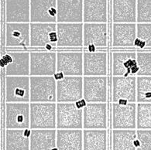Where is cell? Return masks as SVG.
<instances>
[{"instance_id": "obj_1", "label": "cell", "mask_w": 151, "mask_h": 150, "mask_svg": "<svg viewBox=\"0 0 151 150\" xmlns=\"http://www.w3.org/2000/svg\"><path fill=\"white\" fill-rule=\"evenodd\" d=\"M30 129H56V103L29 102Z\"/></svg>"}, {"instance_id": "obj_2", "label": "cell", "mask_w": 151, "mask_h": 150, "mask_svg": "<svg viewBox=\"0 0 151 150\" xmlns=\"http://www.w3.org/2000/svg\"><path fill=\"white\" fill-rule=\"evenodd\" d=\"M29 102H57V80L54 76H29Z\"/></svg>"}, {"instance_id": "obj_3", "label": "cell", "mask_w": 151, "mask_h": 150, "mask_svg": "<svg viewBox=\"0 0 151 150\" xmlns=\"http://www.w3.org/2000/svg\"><path fill=\"white\" fill-rule=\"evenodd\" d=\"M6 103H29V76L5 77Z\"/></svg>"}, {"instance_id": "obj_4", "label": "cell", "mask_w": 151, "mask_h": 150, "mask_svg": "<svg viewBox=\"0 0 151 150\" xmlns=\"http://www.w3.org/2000/svg\"><path fill=\"white\" fill-rule=\"evenodd\" d=\"M56 72V52H29V76H54Z\"/></svg>"}, {"instance_id": "obj_5", "label": "cell", "mask_w": 151, "mask_h": 150, "mask_svg": "<svg viewBox=\"0 0 151 150\" xmlns=\"http://www.w3.org/2000/svg\"><path fill=\"white\" fill-rule=\"evenodd\" d=\"M30 126L29 103H6V129H28Z\"/></svg>"}, {"instance_id": "obj_6", "label": "cell", "mask_w": 151, "mask_h": 150, "mask_svg": "<svg viewBox=\"0 0 151 150\" xmlns=\"http://www.w3.org/2000/svg\"><path fill=\"white\" fill-rule=\"evenodd\" d=\"M56 129H83V109L75 103H57Z\"/></svg>"}, {"instance_id": "obj_7", "label": "cell", "mask_w": 151, "mask_h": 150, "mask_svg": "<svg viewBox=\"0 0 151 150\" xmlns=\"http://www.w3.org/2000/svg\"><path fill=\"white\" fill-rule=\"evenodd\" d=\"M83 98V76H65L57 80V103H75Z\"/></svg>"}, {"instance_id": "obj_8", "label": "cell", "mask_w": 151, "mask_h": 150, "mask_svg": "<svg viewBox=\"0 0 151 150\" xmlns=\"http://www.w3.org/2000/svg\"><path fill=\"white\" fill-rule=\"evenodd\" d=\"M83 98L87 103H106L107 76H83Z\"/></svg>"}, {"instance_id": "obj_9", "label": "cell", "mask_w": 151, "mask_h": 150, "mask_svg": "<svg viewBox=\"0 0 151 150\" xmlns=\"http://www.w3.org/2000/svg\"><path fill=\"white\" fill-rule=\"evenodd\" d=\"M112 129H137V103H112Z\"/></svg>"}, {"instance_id": "obj_10", "label": "cell", "mask_w": 151, "mask_h": 150, "mask_svg": "<svg viewBox=\"0 0 151 150\" xmlns=\"http://www.w3.org/2000/svg\"><path fill=\"white\" fill-rule=\"evenodd\" d=\"M57 72L63 73L64 76H83V52H57Z\"/></svg>"}, {"instance_id": "obj_11", "label": "cell", "mask_w": 151, "mask_h": 150, "mask_svg": "<svg viewBox=\"0 0 151 150\" xmlns=\"http://www.w3.org/2000/svg\"><path fill=\"white\" fill-rule=\"evenodd\" d=\"M106 103H87L83 108V129H107Z\"/></svg>"}, {"instance_id": "obj_12", "label": "cell", "mask_w": 151, "mask_h": 150, "mask_svg": "<svg viewBox=\"0 0 151 150\" xmlns=\"http://www.w3.org/2000/svg\"><path fill=\"white\" fill-rule=\"evenodd\" d=\"M84 23H57L58 47H81Z\"/></svg>"}, {"instance_id": "obj_13", "label": "cell", "mask_w": 151, "mask_h": 150, "mask_svg": "<svg viewBox=\"0 0 151 150\" xmlns=\"http://www.w3.org/2000/svg\"><path fill=\"white\" fill-rule=\"evenodd\" d=\"M137 103V76L112 78V102Z\"/></svg>"}, {"instance_id": "obj_14", "label": "cell", "mask_w": 151, "mask_h": 150, "mask_svg": "<svg viewBox=\"0 0 151 150\" xmlns=\"http://www.w3.org/2000/svg\"><path fill=\"white\" fill-rule=\"evenodd\" d=\"M30 46L29 23H6L5 47H27Z\"/></svg>"}, {"instance_id": "obj_15", "label": "cell", "mask_w": 151, "mask_h": 150, "mask_svg": "<svg viewBox=\"0 0 151 150\" xmlns=\"http://www.w3.org/2000/svg\"><path fill=\"white\" fill-rule=\"evenodd\" d=\"M57 0H30V23H57Z\"/></svg>"}, {"instance_id": "obj_16", "label": "cell", "mask_w": 151, "mask_h": 150, "mask_svg": "<svg viewBox=\"0 0 151 150\" xmlns=\"http://www.w3.org/2000/svg\"><path fill=\"white\" fill-rule=\"evenodd\" d=\"M106 51L83 52V76H107Z\"/></svg>"}, {"instance_id": "obj_17", "label": "cell", "mask_w": 151, "mask_h": 150, "mask_svg": "<svg viewBox=\"0 0 151 150\" xmlns=\"http://www.w3.org/2000/svg\"><path fill=\"white\" fill-rule=\"evenodd\" d=\"M57 23H83V0H57Z\"/></svg>"}, {"instance_id": "obj_18", "label": "cell", "mask_w": 151, "mask_h": 150, "mask_svg": "<svg viewBox=\"0 0 151 150\" xmlns=\"http://www.w3.org/2000/svg\"><path fill=\"white\" fill-rule=\"evenodd\" d=\"M6 23H30V0H5Z\"/></svg>"}, {"instance_id": "obj_19", "label": "cell", "mask_w": 151, "mask_h": 150, "mask_svg": "<svg viewBox=\"0 0 151 150\" xmlns=\"http://www.w3.org/2000/svg\"><path fill=\"white\" fill-rule=\"evenodd\" d=\"M108 0H83V23H107Z\"/></svg>"}, {"instance_id": "obj_20", "label": "cell", "mask_w": 151, "mask_h": 150, "mask_svg": "<svg viewBox=\"0 0 151 150\" xmlns=\"http://www.w3.org/2000/svg\"><path fill=\"white\" fill-rule=\"evenodd\" d=\"M108 33L107 23H84V47L94 45L96 48H106L109 39Z\"/></svg>"}, {"instance_id": "obj_21", "label": "cell", "mask_w": 151, "mask_h": 150, "mask_svg": "<svg viewBox=\"0 0 151 150\" xmlns=\"http://www.w3.org/2000/svg\"><path fill=\"white\" fill-rule=\"evenodd\" d=\"M137 66V51L118 50L112 52V75L113 77H128L131 70Z\"/></svg>"}, {"instance_id": "obj_22", "label": "cell", "mask_w": 151, "mask_h": 150, "mask_svg": "<svg viewBox=\"0 0 151 150\" xmlns=\"http://www.w3.org/2000/svg\"><path fill=\"white\" fill-rule=\"evenodd\" d=\"M112 23H137V0H112Z\"/></svg>"}, {"instance_id": "obj_23", "label": "cell", "mask_w": 151, "mask_h": 150, "mask_svg": "<svg viewBox=\"0 0 151 150\" xmlns=\"http://www.w3.org/2000/svg\"><path fill=\"white\" fill-rule=\"evenodd\" d=\"M137 38V23H113L112 24V47H134Z\"/></svg>"}, {"instance_id": "obj_24", "label": "cell", "mask_w": 151, "mask_h": 150, "mask_svg": "<svg viewBox=\"0 0 151 150\" xmlns=\"http://www.w3.org/2000/svg\"><path fill=\"white\" fill-rule=\"evenodd\" d=\"M57 147V129H31L29 150H53Z\"/></svg>"}, {"instance_id": "obj_25", "label": "cell", "mask_w": 151, "mask_h": 150, "mask_svg": "<svg viewBox=\"0 0 151 150\" xmlns=\"http://www.w3.org/2000/svg\"><path fill=\"white\" fill-rule=\"evenodd\" d=\"M58 150H83V129H57Z\"/></svg>"}, {"instance_id": "obj_26", "label": "cell", "mask_w": 151, "mask_h": 150, "mask_svg": "<svg viewBox=\"0 0 151 150\" xmlns=\"http://www.w3.org/2000/svg\"><path fill=\"white\" fill-rule=\"evenodd\" d=\"M54 31H57V23H29V47H43L50 44V36Z\"/></svg>"}, {"instance_id": "obj_27", "label": "cell", "mask_w": 151, "mask_h": 150, "mask_svg": "<svg viewBox=\"0 0 151 150\" xmlns=\"http://www.w3.org/2000/svg\"><path fill=\"white\" fill-rule=\"evenodd\" d=\"M12 62L4 68L6 76H29V52L7 51Z\"/></svg>"}, {"instance_id": "obj_28", "label": "cell", "mask_w": 151, "mask_h": 150, "mask_svg": "<svg viewBox=\"0 0 151 150\" xmlns=\"http://www.w3.org/2000/svg\"><path fill=\"white\" fill-rule=\"evenodd\" d=\"M31 129H6L5 150H29Z\"/></svg>"}, {"instance_id": "obj_29", "label": "cell", "mask_w": 151, "mask_h": 150, "mask_svg": "<svg viewBox=\"0 0 151 150\" xmlns=\"http://www.w3.org/2000/svg\"><path fill=\"white\" fill-rule=\"evenodd\" d=\"M83 150H108L106 129H83Z\"/></svg>"}, {"instance_id": "obj_30", "label": "cell", "mask_w": 151, "mask_h": 150, "mask_svg": "<svg viewBox=\"0 0 151 150\" xmlns=\"http://www.w3.org/2000/svg\"><path fill=\"white\" fill-rule=\"evenodd\" d=\"M112 150H137V129H112Z\"/></svg>"}, {"instance_id": "obj_31", "label": "cell", "mask_w": 151, "mask_h": 150, "mask_svg": "<svg viewBox=\"0 0 151 150\" xmlns=\"http://www.w3.org/2000/svg\"><path fill=\"white\" fill-rule=\"evenodd\" d=\"M137 103H151V76L137 77Z\"/></svg>"}, {"instance_id": "obj_32", "label": "cell", "mask_w": 151, "mask_h": 150, "mask_svg": "<svg viewBox=\"0 0 151 150\" xmlns=\"http://www.w3.org/2000/svg\"><path fill=\"white\" fill-rule=\"evenodd\" d=\"M137 129H151V103H137Z\"/></svg>"}, {"instance_id": "obj_33", "label": "cell", "mask_w": 151, "mask_h": 150, "mask_svg": "<svg viewBox=\"0 0 151 150\" xmlns=\"http://www.w3.org/2000/svg\"><path fill=\"white\" fill-rule=\"evenodd\" d=\"M137 61L139 67L137 76H151V50L137 51Z\"/></svg>"}, {"instance_id": "obj_34", "label": "cell", "mask_w": 151, "mask_h": 150, "mask_svg": "<svg viewBox=\"0 0 151 150\" xmlns=\"http://www.w3.org/2000/svg\"><path fill=\"white\" fill-rule=\"evenodd\" d=\"M137 23H151V0H137Z\"/></svg>"}, {"instance_id": "obj_35", "label": "cell", "mask_w": 151, "mask_h": 150, "mask_svg": "<svg viewBox=\"0 0 151 150\" xmlns=\"http://www.w3.org/2000/svg\"><path fill=\"white\" fill-rule=\"evenodd\" d=\"M137 150H151V129H137Z\"/></svg>"}, {"instance_id": "obj_36", "label": "cell", "mask_w": 151, "mask_h": 150, "mask_svg": "<svg viewBox=\"0 0 151 150\" xmlns=\"http://www.w3.org/2000/svg\"><path fill=\"white\" fill-rule=\"evenodd\" d=\"M137 37L151 47V23H137Z\"/></svg>"}, {"instance_id": "obj_37", "label": "cell", "mask_w": 151, "mask_h": 150, "mask_svg": "<svg viewBox=\"0 0 151 150\" xmlns=\"http://www.w3.org/2000/svg\"><path fill=\"white\" fill-rule=\"evenodd\" d=\"M64 75L63 73L61 72H56L55 73V74L54 75V78H55V80H61V79H63V78H64Z\"/></svg>"}, {"instance_id": "obj_38", "label": "cell", "mask_w": 151, "mask_h": 150, "mask_svg": "<svg viewBox=\"0 0 151 150\" xmlns=\"http://www.w3.org/2000/svg\"><path fill=\"white\" fill-rule=\"evenodd\" d=\"M2 101V78L0 76V103Z\"/></svg>"}, {"instance_id": "obj_39", "label": "cell", "mask_w": 151, "mask_h": 150, "mask_svg": "<svg viewBox=\"0 0 151 150\" xmlns=\"http://www.w3.org/2000/svg\"><path fill=\"white\" fill-rule=\"evenodd\" d=\"M2 127V105L0 103V129Z\"/></svg>"}, {"instance_id": "obj_40", "label": "cell", "mask_w": 151, "mask_h": 150, "mask_svg": "<svg viewBox=\"0 0 151 150\" xmlns=\"http://www.w3.org/2000/svg\"><path fill=\"white\" fill-rule=\"evenodd\" d=\"M2 21V0H0V23Z\"/></svg>"}, {"instance_id": "obj_41", "label": "cell", "mask_w": 151, "mask_h": 150, "mask_svg": "<svg viewBox=\"0 0 151 150\" xmlns=\"http://www.w3.org/2000/svg\"><path fill=\"white\" fill-rule=\"evenodd\" d=\"M1 41H2V25L0 23V46H1Z\"/></svg>"}, {"instance_id": "obj_42", "label": "cell", "mask_w": 151, "mask_h": 150, "mask_svg": "<svg viewBox=\"0 0 151 150\" xmlns=\"http://www.w3.org/2000/svg\"><path fill=\"white\" fill-rule=\"evenodd\" d=\"M2 149V136H1V129H0V150Z\"/></svg>"}, {"instance_id": "obj_43", "label": "cell", "mask_w": 151, "mask_h": 150, "mask_svg": "<svg viewBox=\"0 0 151 150\" xmlns=\"http://www.w3.org/2000/svg\"><path fill=\"white\" fill-rule=\"evenodd\" d=\"M0 57H1V54H0ZM1 73H2V68L0 67V76H1Z\"/></svg>"}]
</instances>
